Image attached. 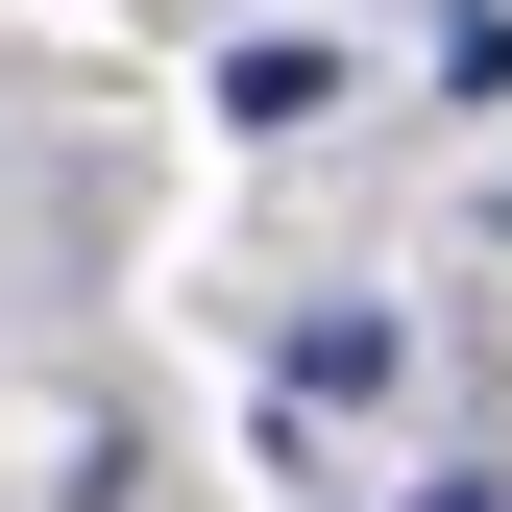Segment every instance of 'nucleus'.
<instances>
[{
    "label": "nucleus",
    "instance_id": "f257e3e1",
    "mask_svg": "<svg viewBox=\"0 0 512 512\" xmlns=\"http://www.w3.org/2000/svg\"><path fill=\"white\" fill-rule=\"evenodd\" d=\"M220 122H269V147H293V122H342V49H244V74H220Z\"/></svg>",
    "mask_w": 512,
    "mask_h": 512
}]
</instances>
